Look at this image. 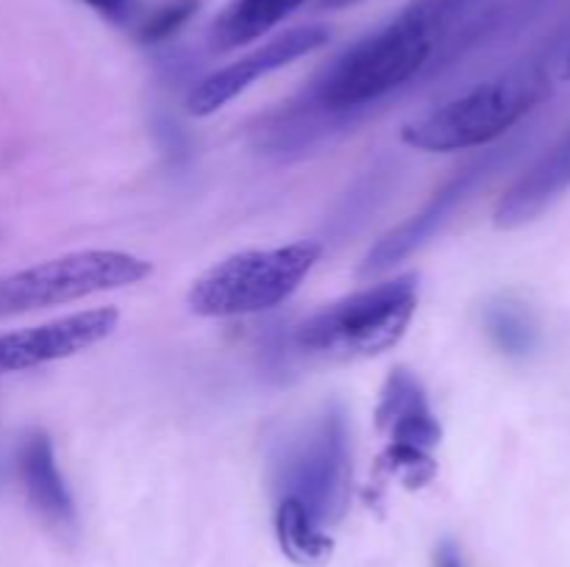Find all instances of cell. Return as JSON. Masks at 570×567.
Segmentation results:
<instances>
[{"mask_svg": "<svg viewBox=\"0 0 570 567\" xmlns=\"http://www.w3.org/2000/svg\"><path fill=\"white\" fill-rule=\"evenodd\" d=\"M276 537L284 554L295 561V565H323L332 556V537H328L326 526L317 523L298 500L278 498L276 500Z\"/></svg>", "mask_w": 570, "mask_h": 567, "instance_id": "obj_14", "label": "cell"}, {"mask_svg": "<svg viewBox=\"0 0 570 567\" xmlns=\"http://www.w3.org/2000/svg\"><path fill=\"white\" fill-rule=\"evenodd\" d=\"M570 189V131L549 153L540 156L495 206L493 222L501 231H512L538 220Z\"/></svg>", "mask_w": 570, "mask_h": 567, "instance_id": "obj_11", "label": "cell"}, {"mask_svg": "<svg viewBox=\"0 0 570 567\" xmlns=\"http://www.w3.org/2000/svg\"><path fill=\"white\" fill-rule=\"evenodd\" d=\"M89 9L98 11L104 20L115 26H139L142 22V0H81Z\"/></svg>", "mask_w": 570, "mask_h": 567, "instance_id": "obj_17", "label": "cell"}, {"mask_svg": "<svg viewBox=\"0 0 570 567\" xmlns=\"http://www.w3.org/2000/svg\"><path fill=\"white\" fill-rule=\"evenodd\" d=\"M360 0H321L323 9H345V6H354Z\"/></svg>", "mask_w": 570, "mask_h": 567, "instance_id": "obj_19", "label": "cell"}, {"mask_svg": "<svg viewBox=\"0 0 570 567\" xmlns=\"http://www.w3.org/2000/svg\"><path fill=\"white\" fill-rule=\"evenodd\" d=\"M306 0H228L209 28V44L217 53L256 42L298 11Z\"/></svg>", "mask_w": 570, "mask_h": 567, "instance_id": "obj_13", "label": "cell"}, {"mask_svg": "<svg viewBox=\"0 0 570 567\" xmlns=\"http://www.w3.org/2000/svg\"><path fill=\"white\" fill-rule=\"evenodd\" d=\"M434 567H465L460 548L451 539L438 545V550H434Z\"/></svg>", "mask_w": 570, "mask_h": 567, "instance_id": "obj_18", "label": "cell"}, {"mask_svg": "<svg viewBox=\"0 0 570 567\" xmlns=\"http://www.w3.org/2000/svg\"><path fill=\"white\" fill-rule=\"evenodd\" d=\"M482 172H484V165L468 167L465 172H460L456 178H451V181L445 183L440 192H434V198L429 200V203L423 206L417 215H412L410 220L401 222L399 228H393L387 237H382V242H379L376 248L365 256L362 276H373V272L387 270V267L399 265L401 259H406L412 250L421 248V245L426 242L434 231H438L440 222H443L445 217L456 209V203L465 198L468 189L473 187V181H476Z\"/></svg>", "mask_w": 570, "mask_h": 567, "instance_id": "obj_12", "label": "cell"}, {"mask_svg": "<svg viewBox=\"0 0 570 567\" xmlns=\"http://www.w3.org/2000/svg\"><path fill=\"white\" fill-rule=\"evenodd\" d=\"M154 272L126 250H76L0 278V317L65 306L109 289L134 287Z\"/></svg>", "mask_w": 570, "mask_h": 567, "instance_id": "obj_5", "label": "cell"}, {"mask_svg": "<svg viewBox=\"0 0 570 567\" xmlns=\"http://www.w3.org/2000/svg\"><path fill=\"white\" fill-rule=\"evenodd\" d=\"M200 0H170V3H161L159 9H154L150 14L142 17V22L137 26L139 42H165L181 26H187L189 20L198 11Z\"/></svg>", "mask_w": 570, "mask_h": 567, "instance_id": "obj_16", "label": "cell"}, {"mask_svg": "<svg viewBox=\"0 0 570 567\" xmlns=\"http://www.w3.org/2000/svg\"><path fill=\"white\" fill-rule=\"evenodd\" d=\"M321 256L323 245L312 239L226 256L195 278L187 306L200 317H243L276 309L315 270Z\"/></svg>", "mask_w": 570, "mask_h": 567, "instance_id": "obj_2", "label": "cell"}, {"mask_svg": "<svg viewBox=\"0 0 570 567\" xmlns=\"http://www.w3.org/2000/svg\"><path fill=\"white\" fill-rule=\"evenodd\" d=\"M417 311V276L387 278L312 315L295 339L321 356H376L401 342Z\"/></svg>", "mask_w": 570, "mask_h": 567, "instance_id": "obj_3", "label": "cell"}, {"mask_svg": "<svg viewBox=\"0 0 570 567\" xmlns=\"http://www.w3.org/2000/svg\"><path fill=\"white\" fill-rule=\"evenodd\" d=\"M17 472H20L28 504L33 506L39 520L59 537L76 534V504H72L65 476L56 465V450L48 434L37 428V431H28L22 437L20 454H17Z\"/></svg>", "mask_w": 570, "mask_h": 567, "instance_id": "obj_10", "label": "cell"}, {"mask_svg": "<svg viewBox=\"0 0 570 567\" xmlns=\"http://www.w3.org/2000/svg\"><path fill=\"white\" fill-rule=\"evenodd\" d=\"M376 426L387 437L382 461L390 472L404 478L410 487L434 478L432 448L443 439L438 417L429 406L421 381L410 370L399 367L387 376L376 406Z\"/></svg>", "mask_w": 570, "mask_h": 567, "instance_id": "obj_7", "label": "cell"}, {"mask_svg": "<svg viewBox=\"0 0 570 567\" xmlns=\"http://www.w3.org/2000/svg\"><path fill=\"white\" fill-rule=\"evenodd\" d=\"M543 76H510L482 83L468 94L404 126L401 139L426 153H454L490 145L521 122L546 98Z\"/></svg>", "mask_w": 570, "mask_h": 567, "instance_id": "obj_4", "label": "cell"}, {"mask_svg": "<svg viewBox=\"0 0 570 567\" xmlns=\"http://www.w3.org/2000/svg\"><path fill=\"white\" fill-rule=\"evenodd\" d=\"M332 39V28L321 26H298L289 28V31L278 33L276 39L262 44L254 53L243 56L239 61L220 67L212 76H206L204 81L195 83L193 92L187 94V111L195 117H209L217 109L228 103V100L237 98L239 92L256 83L259 78L271 76V72L282 70V67L293 64L301 56H309L315 50H321L323 44H328Z\"/></svg>", "mask_w": 570, "mask_h": 567, "instance_id": "obj_8", "label": "cell"}, {"mask_svg": "<svg viewBox=\"0 0 570 567\" xmlns=\"http://www.w3.org/2000/svg\"><path fill=\"white\" fill-rule=\"evenodd\" d=\"M434 20L438 6L421 0L382 31L345 50L317 81L315 94L321 106L334 111L356 109L417 76L432 56Z\"/></svg>", "mask_w": 570, "mask_h": 567, "instance_id": "obj_1", "label": "cell"}, {"mask_svg": "<svg viewBox=\"0 0 570 567\" xmlns=\"http://www.w3.org/2000/svg\"><path fill=\"white\" fill-rule=\"evenodd\" d=\"M348 481V431L343 415L328 411L278 461L276 493L278 498L298 500L317 523L328 526L343 515Z\"/></svg>", "mask_w": 570, "mask_h": 567, "instance_id": "obj_6", "label": "cell"}, {"mask_svg": "<svg viewBox=\"0 0 570 567\" xmlns=\"http://www.w3.org/2000/svg\"><path fill=\"white\" fill-rule=\"evenodd\" d=\"M488 334L507 356H527L538 348V322L515 300H499L488 309Z\"/></svg>", "mask_w": 570, "mask_h": 567, "instance_id": "obj_15", "label": "cell"}, {"mask_svg": "<svg viewBox=\"0 0 570 567\" xmlns=\"http://www.w3.org/2000/svg\"><path fill=\"white\" fill-rule=\"evenodd\" d=\"M120 311L115 306L76 311L42 326L0 334V376L22 372L48 361L70 359L115 334Z\"/></svg>", "mask_w": 570, "mask_h": 567, "instance_id": "obj_9", "label": "cell"}]
</instances>
